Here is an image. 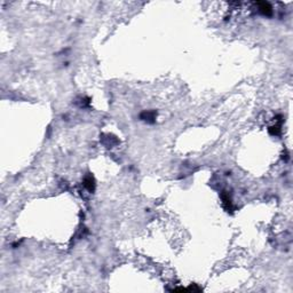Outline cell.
Listing matches in <instances>:
<instances>
[{
  "label": "cell",
  "instance_id": "1",
  "mask_svg": "<svg viewBox=\"0 0 293 293\" xmlns=\"http://www.w3.org/2000/svg\"><path fill=\"white\" fill-rule=\"evenodd\" d=\"M261 7H260V11L262 12L263 14H270L271 13V7L269 6V4H266V2H262V4H259Z\"/></svg>",
  "mask_w": 293,
  "mask_h": 293
}]
</instances>
